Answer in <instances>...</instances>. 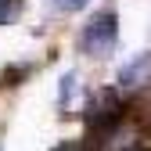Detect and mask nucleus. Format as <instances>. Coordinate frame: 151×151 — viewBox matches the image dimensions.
Segmentation results:
<instances>
[{"mask_svg":"<svg viewBox=\"0 0 151 151\" xmlns=\"http://www.w3.org/2000/svg\"><path fill=\"white\" fill-rule=\"evenodd\" d=\"M115 43H119V14L111 7L97 11L79 29V40H76L79 54H86V58H108V54L115 50Z\"/></svg>","mask_w":151,"mask_h":151,"instance_id":"f257e3e1","label":"nucleus"},{"mask_svg":"<svg viewBox=\"0 0 151 151\" xmlns=\"http://www.w3.org/2000/svg\"><path fill=\"white\" fill-rule=\"evenodd\" d=\"M137 151H151V147H137Z\"/></svg>","mask_w":151,"mask_h":151,"instance_id":"1a4fd4ad","label":"nucleus"},{"mask_svg":"<svg viewBox=\"0 0 151 151\" xmlns=\"http://www.w3.org/2000/svg\"><path fill=\"white\" fill-rule=\"evenodd\" d=\"M22 76H29V65H22V68H7L4 72V86H18V79Z\"/></svg>","mask_w":151,"mask_h":151,"instance_id":"423d86ee","label":"nucleus"},{"mask_svg":"<svg viewBox=\"0 0 151 151\" xmlns=\"http://www.w3.org/2000/svg\"><path fill=\"white\" fill-rule=\"evenodd\" d=\"M144 86H151V50L137 54L133 61L119 68V90H144Z\"/></svg>","mask_w":151,"mask_h":151,"instance_id":"7ed1b4c3","label":"nucleus"},{"mask_svg":"<svg viewBox=\"0 0 151 151\" xmlns=\"http://www.w3.org/2000/svg\"><path fill=\"white\" fill-rule=\"evenodd\" d=\"M126 115V101L119 97V90L115 86H101V90H93L90 93V101H86V129L93 137H104L111 133Z\"/></svg>","mask_w":151,"mask_h":151,"instance_id":"f03ea898","label":"nucleus"},{"mask_svg":"<svg viewBox=\"0 0 151 151\" xmlns=\"http://www.w3.org/2000/svg\"><path fill=\"white\" fill-rule=\"evenodd\" d=\"M18 4H22V0H0V25H7L18 14Z\"/></svg>","mask_w":151,"mask_h":151,"instance_id":"39448f33","label":"nucleus"},{"mask_svg":"<svg viewBox=\"0 0 151 151\" xmlns=\"http://www.w3.org/2000/svg\"><path fill=\"white\" fill-rule=\"evenodd\" d=\"M50 151H93L86 140H65V144H58V147H50Z\"/></svg>","mask_w":151,"mask_h":151,"instance_id":"0eeeda50","label":"nucleus"},{"mask_svg":"<svg viewBox=\"0 0 151 151\" xmlns=\"http://www.w3.org/2000/svg\"><path fill=\"white\" fill-rule=\"evenodd\" d=\"M72 93H76V76H65L61 79V115H65V108L72 101Z\"/></svg>","mask_w":151,"mask_h":151,"instance_id":"20e7f679","label":"nucleus"},{"mask_svg":"<svg viewBox=\"0 0 151 151\" xmlns=\"http://www.w3.org/2000/svg\"><path fill=\"white\" fill-rule=\"evenodd\" d=\"M86 4V0H54V7H58V11H79Z\"/></svg>","mask_w":151,"mask_h":151,"instance_id":"6e6552de","label":"nucleus"}]
</instances>
